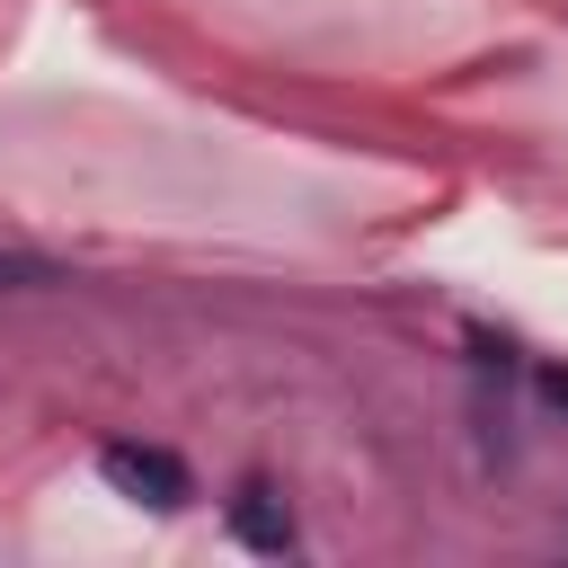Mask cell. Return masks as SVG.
<instances>
[{
  "label": "cell",
  "instance_id": "obj_4",
  "mask_svg": "<svg viewBox=\"0 0 568 568\" xmlns=\"http://www.w3.org/2000/svg\"><path fill=\"white\" fill-rule=\"evenodd\" d=\"M9 275H36V266H0V284H9Z\"/></svg>",
  "mask_w": 568,
  "mask_h": 568
},
{
  "label": "cell",
  "instance_id": "obj_1",
  "mask_svg": "<svg viewBox=\"0 0 568 568\" xmlns=\"http://www.w3.org/2000/svg\"><path fill=\"white\" fill-rule=\"evenodd\" d=\"M98 479H106L115 497L151 506V515H178V506L195 497L186 462H178V453H160V444H98Z\"/></svg>",
  "mask_w": 568,
  "mask_h": 568
},
{
  "label": "cell",
  "instance_id": "obj_2",
  "mask_svg": "<svg viewBox=\"0 0 568 568\" xmlns=\"http://www.w3.org/2000/svg\"><path fill=\"white\" fill-rule=\"evenodd\" d=\"M222 524H231V541H248V550H266V559L293 550V506L275 497V479H240L231 506H222Z\"/></svg>",
  "mask_w": 568,
  "mask_h": 568
},
{
  "label": "cell",
  "instance_id": "obj_3",
  "mask_svg": "<svg viewBox=\"0 0 568 568\" xmlns=\"http://www.w3.org/2000/svg\"><path fill=\"white\" fill-rule=\"evenodd\" d=\"M541 399H550V408H568V364H550V373H541Z\"/></svg>",
  "mask_w": 568,
  "mask_h": 568
}]
</instances>
